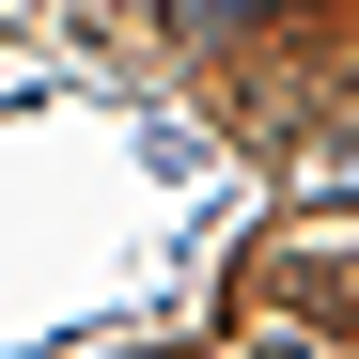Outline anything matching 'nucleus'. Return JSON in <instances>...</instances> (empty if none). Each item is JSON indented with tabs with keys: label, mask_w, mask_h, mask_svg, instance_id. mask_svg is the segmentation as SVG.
I'll use <instances>...</instances> for the list:
<instances>
[{
	"label": "nucleus",
	"mask_w": 359,
	"mask_h": 359,
	"mask_svg": "<svg viewBox=\"0 0 359 359\" xmlns=\"http://www.w3.org/2000/svg\"><path fill=\"white\" fill-rule=\"evenodd\" d=\"M250 359H313V344H297V328H266V344H250Z\"/></svg>",
	"instance_id": "obj_1"
}]
</instances>
